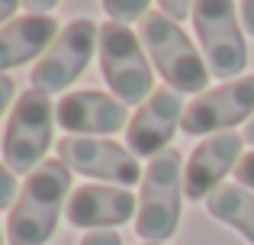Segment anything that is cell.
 <instances>
[{
	"label": "cell",
	"instance_id": "7c38bea8",
	"mask_svg": "<svg viewBox=\"0 0 254 245\" xmlns=\"http://www.w3.org/2000/svg\"><path fill=\"white\" fill-rule=\"evenodd\" d=\"M132 213H138V200L132 197L129 187H116V184H84L68 197V216L71 226L77 229H110L123 226L132 220Z\"/></svg>",
	"mask_w": 254,
	"mask_h": 245
},
{
	"label": "cell",
	"instance_id": "d4e9b609",
	"mask_svg": "<svg viewBox=\"0 0 254 245\" xmlns=\"http://www.w3.org/2000/svg\"><path fill=\"white\" fill-rule=\"evenodd\" d=\"M245 142H251V145H254V116H251L248 129H245Z\"/></svg>",
	"mask_w": 254,
	"mask_h": 245
},
{
	"label": "cell",
	"instance_id": "2e32d148",
	"mask_svg": "<svg viewBox=\"0 0 254 245\" xmlns=\"http://www.w3.org/2000/svg\"><path fill=\"white\" fill-rule=\"evenodd\" d=\"M151 0H103V10L110 13L116 23H132V19H145L148 16Z\"/></svg>",
	"mask_w": 254,
	"mask_h": 245
},
{
	"label": "cell",
	"instance_id": "7a4b0ae2",
	"mask_svg": "<svg viewBox=\"0 0 254 245\" xmlns=\"http://www.w3.org/2000/svg\"><path fill=\"white\" fill-rule=\"evenodd\" d=\"M180 194H184V155L164 149L148 162L138 190L135 233L145 242H168L180 223Z\"/></svg>",
	"mask_w": 254,
	"mask_h": 245
},
{
	"label": "cell",
	"instance_id": "e0dca14e",
	"mask_svg": "<svg viewBox=\"0 0 254 245\" xmlns=\"http://www.w3.org/2000/svg\"><path fill=\"white\" fill-rule=\"evenodd\" d=\"M16 203V174L0 162V210L13 207Z\"/></svg>",
	"mask_w": 254,
	"mask_h": 245
},
{
	"label": "cell",
	"instance_id": "52a82bcc",
	"mask_svg": "<svg viewBox=\"0 0 254 245\" xmlns=\"http://www.w3.org/2000/svg\"><path fill=\"white\" fill-rule=\"evenodd\" d=\"M97 45H100V26L93 19H71L58 32L55 42L49 45V52L36 62L29 78L32 87L42 94H58V90L71 87L87 71Z\"/></svg>",
	"mask_w": 254,
	"mask_h": 245
},
{
	"label": "cell",
	"instance_id": "8992f818",
	"mask_svg": "<svg viewBox=\"0 0 254 245\" xmlns=\"http://www.w3.org/2000/svg\"><path fill=\"white\" fill-rule=\"evenodd\" d=\"M190 16L209 71L225 84L238 81V75L248 65V45L235 19V0H193Z\"/></svg>",
	"mask_w": 254,
	"mask_h": 245
},
{
	"label": "cell",
	"instance_id": "9a60e30c",
	"mask_svg": "<svg viewBox=\"0 0 254 245\" xmlns=\"http://www.w3.org/2000/svg\"><path fill=\"white\" fill-rule=\"evenodd\" d=\"M206 210L219 223L238 229L254 245V190L242 187V184H219L206 197Z\"/></svg>",
	"mask_w": 254,
	"mask_h": 245
},
{
	"label": "cell",
	"instance_id": "44dd1931",
	"mask_svg": "<svg viewBox=\"0 0 254 245\" xmlns=\"http://www.w3.org/2000/svg\"><path fill=\"white\" fill-rule=\"evenodd\" d=\"M13 97H16V81H13L10 75H0V116H3L6 107H10Z\"/></svg>",
	"mask_w": 254,
	"mask_h": 245
},
{
	"label": "cell",
	"instance_id": "484cf974",
	"mask_svg": "<svg viewBox=\"0 0 254 245\" xmlns=\"http://www.w3.org/2000/svg\"><path fill=\"white\" fill-rule=\"evenodd\" d=\"M145 245H164V242H145Z\"/></svg>",
	"mask_w": 254,
	"mask_h": 245
},
{
	"label": "cell",
	"instance_id": "8fae6325",
	"mask_svg": "<svg viewBox=\"0 0 254 245\" xmlns=\"http://www.w3.org/2000/svg\"><path fill=\"white\" fill-rule=\"evenodd\" d=\"M242 142L245 136H238V132H216L190 152L184 168L187 200H206L219 187V181L242 162Z\"/></svg>",
	"mask_w": 254,
	"mask_h": 245
},
{
	"label": "cell",
	"instance_id": "4316f807",
	"mask_svg": "<svg viewBox=\"0 0 254 245\" xmlns=\"http://www.w3.org/2000/svg\"><path fill=\"white\" fill-rule=\"evenodd\" d=\"M0 245H3V236H0Z\"/></svg>",
	"mask_w": 254,
	"mask_h": 245
},
{
	"label": "cell",
	"instance_id": "3957f363",
	"mask_svg": "<svg viewBox=\"0 0 254 245\" xmlns=\"http://www.w3.org/2000/svg\"><path fill=\"white\" fill-rule=\"evenodd\" d=\"M138 39L145 45V55H151L161 78L168 81V87H174L177 94H203L209 81V65L171 16H164L161 10L148 13L138 26Z\"/></svg>",
	"mask_w": 254,
	"mask_h": 245
},
{
	"label": "cell",
	"instance_id": "6da1fadb",
	"mask_svg": "<svg viewBox=\"0 0 254 245\" xmlns=\"http://www.w3.org/2000/svg\"><path fill=\"white\" fill-rule=\"evenodd\" d=\"M71 190V168L62 158H45L19 190L6 220L10 245H45L55 236L58 216L68 207L64 197Z\"/></svg>",
	"mask_w": 254,
	"mask_h": 245
},
{
	"label": "cell",
	"instance_id": "277c9868",
	"mask_svg": "<svg viewBox=\"0 0 254 245\" xmlns=\"http://www.w3.org/2000/svg\"><path fill=\"white\" fill-rule=\"evenodd\" d=\"M100 71H103L110 90L116 94V100L142 103L151 97V68L145 58V45L126 23H110L100 26Z\"/></svg>",
	"mask_w": 254,
	"mask_h": 245
},
{
	"label": "cell",
	"instance_id": "ac0fdd59",
	"mask_svg": "<svg viewBox=\"0 0 254 245\" xmlns=\"http://www.w3.org/2000/svg\"><path fill=\"white\" fill-rule=\"evenodd\" d=\"M235 181L242 184V187L254 190V152H248V155H242V162L235 164Z\"/></svg>",
	"mask_w": 254,
	"mask_h": 245
},
{
	"label": "cell",
	"instance_id": "30bf717a",
	"mask_svg": "<svg viewBox=\"0 0 254 245\" xmlns=\"http://www.w3.org/2000/svg\"><path fill=\"white\" fill-rule=\"evenodd\" d=\"M180 120H184V100L174 87H158L151 97L138 107L132 116L126 139H129V152L135 158H155L171 145L174 132H177Z\"/></svg>",
	"mask_w": 254,
	"mask_h": 245
},
{
	"label": "cell",
	"instance_id": "ba28073f",
	"mask_svg": "<svg viewBox=\"0 0 254 245\" xmlns=\"http://www.w3.org/2000/svg\"><path fill=\"white\" fill-rule=\"evenodd\" d=\"M58 158L77 174L100 177V181H110L116 187L135 184L142 177L135 155L103 136H64L58 142Z\"/></svg>",
	"mask_w": 254,
	"mask_h": 245
},
{
	"label": "cell",
	"instance_id": "cb8c5ba5",
	"mask_svg": "<svg viewBox=\"0 0 254 245\" xmlns=\"http://www.w3.org/2000/svg\"><path fill=\"white\" fill-rule=\"evenodd\" d=\"M16 6H23V0H0V26H3L6 19H13Z\"/></svg>",
	"mask_w": 254,
	"mask_h": 245
},
{
	"label": "cell",
	"instance_id": "4fadbf2b",
	"mask_svg": "<svg viewBox=\"0 0 254 245\" xmlns=\"http://www.w3.org/2000/svg\"><path fill=\"white\" fill-rule=\"evenodd\" d=\"M55 120L64 132L110 139V132H119L126 126V103L103 90H74L58 100Z\"/></svg>",
	"mask_w": 254,
	"mask_h": 245
},
{
	"label": "cell",
	"instance_id": "5bb4252c",
	"mask_svg": "<svg viewBox=\"0 0 254 245\" xmlns=\"http://www.w3.org/2000/svg\"><path fill=\"white\" fill-rule=\"evenodd\" d=\"M58 23L49 13H26L16 16L0 29V75L10 68L32 62V58H42L49 52V45L58 39Z\"/></svg>",
	"mask_w": 254,
	"mask_h": 245
},
{
	"label": "cell",
	"instance_id": "d6986e66",
	"mask_svg": "<svg viewBox=\"0 0 254 245\" xmlns=\"http://www.w3.org/2000/svg\"><path fill=\"white\" fill-rule=\"evenodd\" d=\"M158 6H161V13H164V16H171L174 23L184 19L187 13H193V0H158Z\"/></svg>",
	"mask_w": 254,
	"mask_h": 245
},
{
	"label": "cell",
	"instance_id": "9c48e42d",
	"mask_svg": "<svg viewBox=\"0 0 254 245\" xmlns=\"http://www.w3.org/2000/svg\"><path fill=\"white\" fill-rule=\"evenodd\" d=\"M251 113H254V75H245L238 81H229L222 87L199 94L184 110L180 126H184L187 136H209V132H222L229 126H238Z\"/></svg>",
	"mask_w": 254,
	"mask_h": 245
},
{
	"label": "cell",
	"instance_id": "603a6c76",
	"mask_svg": "<svg viewBox=\"0 0 254 245\" xmlns=\"http://www.w3.org/2000/svg\"><path fill=\"white\" fill-rule=\"evenodd\" d=\"M242 26L254 36V0H242Z\"/></svg>",
	"mask_w": 254,
	"mask_h": 245
},
{
	"label": "cell",
	"instance_id": "5b68a950",
	"mask_svg": "<svg viewBox=\"0 0 254 245\" xmlns=\"http://www.w3.org/2000/svg\"><path fill=\"white\" fill-rule=\"evenodd\" d=\"M52 123H55V107L49 94L36 87L23 90L3 132V162L13 174L29 177L45 162V152L52 145Z\"/></svg>",
	"mask_w": 254,
	"mask_h": 245
},
{
	"label": "cell",
	"instance_id": "7402d4cb",
	"mask_svg": "<svg viewBox=\"0 0 254 245\" xmlns=\"http://www.w3.org/2000/svg\"><path fill=\"white\" fill-rule=\"evenodd\" d=\"M23 6L29 13H49V10H55V6H58V0H23Z\"/></svg>",
	"mask_w": 254,
	"mask_h": 245
},
{
	"label": "cell",
	"instance_id": "ffe728a7",
	"mask_svg": "<svg viewBox=\"0 0 254 245\" xmlns=\"http://www.w3.org/2000/svg\"><path fill=\"white\" fill-rule=\"evenodd\" d=\"M81 245H123V236H116L113 229H97V233H87Z\"/></svg>",
	"mask_w": 254,
	"mask_h": 245
}]
</instances>
